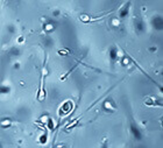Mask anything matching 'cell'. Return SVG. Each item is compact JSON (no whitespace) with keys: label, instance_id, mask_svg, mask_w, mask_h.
Segmentation results:
<instances>
[{"label":"cell","instance_id":"obj_1","mask_svg":"<svg viewBox=\"0 0 163 148\" xmlns=\"http://www.w3.org/2000/svg\"><path fill=\"white\" fill-rule=\"evenodd\" d=\"M129 131H131V134L134 138V140H136V141L142 140V132H141V130H140V127L134 120H132L131 124H129Z\"/></svg>","mask_w":163,"mask_h":148},{"label":"cell","instance_id":"obj_2","mask_svg":"<svg viewBox=\"0 0 163 148\" xmlns=\"http://www.w3.org/2000/svg\"><path fill=\"white\" fill-rule=\"evenodd\" d=\"M72 107H74V101H71V100H66V101H64V103L61 105L60 110H58V114H60V117L70 113V112L72 111Z\"/></svg>","mask_w":163,"mask_h":148},{"label":"cell","instance_id":"obj_3","mask_svg":"<svg viewBox=\"0 0 163 148\" xmlns=\"http://www.w3.org/2000/svg\"><path fill=\"white\" fill-rule=\"evenodd\" d=\"M45 96H47V92H45V89H44V84H43V76L41 77V85H40V89H39V93H37V100L42 101L45 99Z\"/></svg>","mask_w":163,"mask_h":148},{"label":"cell","instance_id":"obj_4","mask_svg":"<svg viewBox=\"0 0 163 148\" xmlns=\"http://www.w3.org/2000/svg\"><path fill=\"white\" fill-rule=\"evenodd\" d=\"M47 139H48L47 134H42V135L40 137V143H45V142H47Z\"/></svg>","mask_w":163,"mask_h":148},{"label":"cell","instance_id":"obj_5","mask_svg":"<svg viewBox=\"0 0 163 148\" xmlns=\"http://www.w3.org/2000/svg\"><path fill=\"white\" fill-rule=\"evenodd\" d=\"M0 148H3V145L1 143H0Z\"/></svg>","mask_w":163,"mask_h":148}]
</instances>
